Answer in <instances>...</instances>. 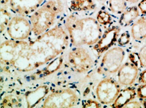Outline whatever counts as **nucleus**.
<instances>
[{"instance_id": "23", "label": "nucleus", "mask_w": 146, "mask_h": 108, "mask_svg": "<svg viewBox=\"0 0 146 108\" xmlns=\"http://www.w3.org/2000/svg\"><path fill=\"white\" fill-rule=\"evenodd\" d=\"M131 36L128 32H124V33H121L118 38V44L119 46H125L128 45L131 42Z\"/></svg>"}, {"instance_id": "21", "label": "nucleus", "mask_w": 146, "mask_h": 108, "mask_svg": "<svg viewBox=\"0 0 146 108\" xmlns=\"http://www.w3.org/2000/svg\"><path fill=\"white\" fill-rule=\"evenodd\" d=\"M96 19L102 26H108L112 23V16L108 11L100 10L98 11Z\"/></svg>"}, {"instance_id": "33", "label": "nucleus", "mask_w": 146, "mask_h": 108, "mask_svg": "<svg viewBox=\"0 0 146 108\" xmlns=\"http://www.w3.org/2000/svg\"><path fill=\"white\" fill-rule=\"evenodd\" d=\"M143 106L144 107H146V98L145 99H143Z\"/></svg>"}, {"instance_id": "29", "label": "nucleus", "mask_w": 146, "mask_h": 108, "mask_svg": "<svg viewBox=\"0 0 146 108\" xmlns=\"http://www.w3.org/2000/svg\"><path fill=\"white\" fill-rule=\"evenodd\" d=\"M137 7L139 9L142 15H146V0H141L138 3Z\"/></svg>"}, {"instance_id": "31", "label": "nucleus", "mask_w": 146, "mask_h": 108, "mask_svg": "<svg viewBox=\"0 0 146 108\" xmlns=\"http://www.w3.org/2000/svg\"><path fill=\"white\" fill-rule=\"evenodd\" d=\"M97 1H105V0H97ZM125 1H126L128 3H129V4H137V3L139 2V1H141V0H125Z\"/></svg>"}, {"instance_id": "20", "label": "nucleus", "mask_w": 146, "mask_h": 108, "mask_svg": "<svg viewBox=\"0 0 146 108\" xmlns=\"http://www.w3.org/2000/svg\"><path fill=\"white\" fill-rule=\"evenodd\" d=\"M11 14L8 10L3 7H1L0 11V28L1 33H2L5 30H7L10 21L11 19Z\"/></svg>"}, {"instance_id": "26", "label": "nucleus", "mask_w": 146, "mask_h": 108, "mask_svg": "<svg viewBox=\"0 0 146 108\" xmlns=\"http://www.w3.org/2000/svg\"><path fill=\"white\" fill-rule=\"evenodd\" d=\"M136 94L139 98L145 99L146 98V84L140 86L136 90Z\"/></svg>"}, {"instance_id": "4", "label": "nucleus", "mask_w": 146, "mask_h": 108, "mask_svg": "<svg viewBox=\"0 0 146 108\" xmlns=\"http://www.w3.org/2000/svg\"><path fill=\"white\" fill-rule=\"evenodd\" d=\"M125 52L121 47H112L106 51L102 57L97 72L102 75H110L118 72L123 65Z\"/></svg>"}, {"instance_id": "24", "label": "nucleus", "mask_w": 146, "mask_h": 108, "mask_svg": "<svg viewBox=\"0 0 146 108\" xmlns=\"http://www.w3.org/2000/svg\"><path fill=\"white\" fill-rule=\"evenodd\" d=\"M138 57H139L141 68H146V45H143L140 49L138 52Z\"/></svg>"}, {"instance_id": "19", "label": "nucleus", "mask_w": 146, "mask_h": 108, "mask_svg": "<svg viewBox=\"0 0 146 108\" xmlns=\"http://www.w3.org/2000/svg\"><path fill=\"white\" fill-rule=\"evenodd\" d=\"M108 9L116 15H121L128 8V2L125 0H108Z\"/></svg>"}, {"instance_id": "1", "label": "nucleus", "mask_w": 146, "mask_h": 108, "mask_svg": "<svg viewBox=\"0 0 146 108\" xmlns=\"http://www.w3.org/2000/svg\"><path fill=\"white\" fill-rule=\"evenodd\" d=\"M69 35L60 25H57L27 41L19 59L13 67L19 71H31L49 63L63 53L69 45Z\"/></svg>"}, {"instance_id": "22", "label": "nucleus", "mask_w": 146, "mask_h": 108, "mask_svg": "<svg viewBox=\"0 0 146 108\" xmlns=\"http://www.w3.org/2000/svg\"><path fill=\"white\" fill-rule=\"evenodd\" d=\"M19 105V101L14 95H6L3 97L1 103V107H13Z\"/></svg>"}, {"instance_id": "12", "label": "nucleus", "mask_w": 146, "mask_h": 108, "mask_svg": "<svg viewBox=\"0 0 146 108\" xmlns=\"http://www.w3.org/2000/svg\"><path fill=\"white\" fill-rule=\"evenodd\" d=\"M139 68L132 62H126L118 71L117 78L119 84L124 86H131L136 80Z\"/></svg>"}, {"instance_id": "10", "label": "nucleus", "mask_w": 146, "mask_h": 108, "mask_svg": "<svg viewBox=\"0 0 146 108\" xmlns=\"http://www.w3.org/2000/svg\"><path fill=\"white\" fill-rule=\"evenodd\" d=\"M45 0H10L9 7L14 14L19 16H29L34 13Z\"/></svg>"}, {"instance_id": "30", "label": "nucleus", "mask_w": 146, "mask_h": 108, "mask_svg": "<svg viewBox=\"0 0 146 108\" xmlns=\"http://www.w3.org/2000/svg\"><path fill=\"white\" fill-rule=\"evenodd\" d=\"M139 83L141 84H146V70H144L140 74L139 76Z\"/></svg>"}, {"instance_id": "18", "label": "nucleus", "mask_w": 146, "mask_h": 108, "mask_svg": "<svg viewBox=\"0 0 146 108\" xmlns=\"http://www.w3.org/2000/svg\"><path fill=\"white\" fill-rule=\"evenodd\" d=\"M62 62H63V58L62 57H58L53 60L51 61L50 63H49L46 68H43L38 72L36 73V76H37L38 78L48 76L50 75L56 71H58L62 66Z\"/></svg>"}, {"instance_id": "6", "label": "nucleus", "mask_w": 146, "mask_h": 108, "mask_svg": "<svg viewBox=\"0 0 146 108\" xmlns=\"http://www.w3.org/2000/svg\"><path fill=\"white\" fill-rule=\"evenodd\" d=\"M68 62L74 71L83 74L92 68L94 61L90 52L82 47H74L68 53Z\"/></svg>"}, {"instance_id": "5", "label": "nucleus", "mask_w": 146, "mask_h": 108, "mask_svg": "<svg viewBox=\"0 0 146 108\" xmlns=\"http://www.w3.org/2000/svg\"><path fill=\"white\" fill-rule=\"evenodd\" d=\"M80 101L78 93L70 88H63L52 92L43 103V107H72Z\"/></svg>"}, {"instance_id": "25", "label": "nucleus", "mask_w": 146, "mask_h": 108, "mask_svg": "<svg viewBox=\"0 0 146 108\" xmlns=\"http://www.w3.org/2000/svg\"><path fill=\"white\" fill-rule=\"evenodd\" d=\"M82 106L84 107H100L101 104L99 103L96 100L89 99L83 101Z\"/></svg>"}, {"instance_id": "17", "label": "nucleus", "mask_w": 146, "mask_h": 108, "mask_svg": "<svg viewBox=\"0 0 146 108\" xmlns=\"http://www.w3.org/2000/svg\"><path fill=\"white\" fill-rule=\"evenodd\" d=\"M70 7L73 11L84 12L95 9L97 8V4L94 0H72Z\"/></svg>"}, {"instance_id": "16", "label": "nucleus", "mask_w": 146, "mask_h": 108, "mask_svg": "<svg viewBox=\"0 0 146 108\" xmlns=\"http://www.w3.org/2000/svg\"><path fill=\"white\" fill-rule=\"evenodd\" d=\"M140 15H141V11L137 6L128 7L121 15L119 21V25L123 27L132 25L137 18H139Z\"/></svg>"}, {"instance_id": "2", "label": "nucleus", "mask_w": 146, "mask_h": 108, "mask_svg": "<svg viewBox=\"0 0 146 108\" xmlns=\"http://www.w3.org/2000/svg\"><path fill=\"white\" fill-rule=\"evenodd\" d=\"M65 26L74 47L92 46L102 37L101 25L93 17H80L73 14L67 16Z\"/></svg>"}, {"instance_id": "13", "label": "nucleus", "mask_w": 146, "mask_h": 108, "mask_svg": "<svg viewBox=\"0 0 146 108\" xmlns=\"http://www.w3.org/2000/svg\"><path fill=\"white\" fill-rule=\"evenodd\" d=\"M49 92V87L43 85L33 90L27 91L25 94L26 105L28 107H34L46 97Z\"/></svg>"}, {"instance_id": "8", "label": "nucleus", "mask_w": 146, "mask_h": 108, "mask_svg": "<svg viewBox=\"0 0 146 108\" xmlns=\"http://www.w3.org/2000/svg\"><path fill=\"white\" fill-rule=\"evenodd\" d=\"M119 83L111 78L102 80L96 88V95L101 104L111 105L120 92Z\"/></svg>"}, {"instance_id": "28", "label": "nucleus", "mask_w": 146, "mask_h": 108, "mask_svg": "<svg viewBox=\"0 0 146 108\" xmlns=\"http://www.w3.org/2000/svg\"><path fill=\"white\" fill-rule=\"evenodd\" d=\"M143 104L137 100H131L123 106V107H142Z\"/></svg>"}, {"instance_id": "3", "label": "nucleus", "mask_w": 146, "mask_h": 108, "mask_svg": "<svg viewBox=\"0 0 146 108\" xmlns=\"http://www.w3.org/2000/svg\"><path fill=\"white\" fill-rule=\"evenodd\" d=\"M63 9L61 0H48L42 4L30 16L33 36L38 37L52 28Z\"/></svg>"}, {"instance_id": "27", "label": "nucleus", "mask_w": 146, "mask_h": 108, "mask_svg": "<svg viewBox=\"0 0 146 108\" xmlns=\"http://www.w3.org/2000/svg\"><path fill=\"white\" fill-rule=\"evenodd\" d=\"M129 59L131 62L134 64L138 68H141V64H140L139 57H138V53H131L129 55Z\"/></svg>"}, {"instance_id": "7", "label": "nucleus", "mask_w": 146, "mask_h": 108, "mask_svg": "<svg viewBox=\"0 0 146 108\" xmlns=\"http://www.w3.org/2000/svg\"><path fill=\"white\" fill-rule=\"evenodd\" d=\"M26 40H15L10 39L2 42L0 47V60L4 65L13 66L19 59L26 47Z\"/></svg>"}, {"instance_id": "9", "label": "nucleus", "mask_w": 146, "mask_h": 108, "mask_svg": "<svg viewBox=\"0 0 146 108\" xmlns=\"http://www.w3.org/2000/svg\"><path fill=\"white\" fill-rule=\"evenodd\" d=\"M7 32L9 38L15 40H25L32 33L30 21L23 16H15L11 18Z\"/></svg>"}, {"instance_id": "15", "label": "nucleus", "mask_w": 146, "mask_h": 108, "mask_svg": "<svg viewBox=\"0 0 146 108\" xmlns=\"http://www.w3.org/2000/svg\"><path fill=\"white\" fill-rule=\"evenodd\" d=\"M137 95L136 90L134 88H126L120 90L116 100L111 105L112 107H123L126 103L133 100Z\"/></svg>"}, {"instance_id": "14", "label": "nucleus", "mask_w": 146, "mask_h": 108, "mask_svg": "<svg viewBox=\"0 0 146 108\" xmlns=\"http://www.w3.org/2000/svg\"><path fill=\"white\" fill-rule=\"evenodd\" d=\"M131 36L133 40L142 42L146 39V15H142L137 18L132 24Z\"/></svg>"}, {"instance_id": "32", "label": "nucleus", "mask_w": 146, "mask_h": 108, "mask_svg": "<svg viewBox=\"0 0 146 108\" xmlns=\"http://www.w3.org/2000/svg\"><path fill=\"white\" fill-rule=\"evenodd\" d=\"M1 5H7L9 3L10 0H0Z\"/></svg>"}, {"instance_id": "34", "label": "nucleus", "mask_w": 146, "mask_h": 108, "mask_svg": "<svg viewBox=\"0 0 146 108\" xmlns=\"http://www.w3.org/2000/svg\"><path fill=\"white\" fill-rule=\"evenodd\" d=\"M145 42H146V39H145Z\"/></svg>"}, {"instance_id": "11", "label": "nucleus", "mask_w": 146, "mask_h": 108, "mask_svg": "<svg viewBox=\"0 0 146 108\" xmlns=\"http://www.w3.org/2000/svg\"><path fill=\"white\" fill-rule=\"evenodd\" d=\"M120 31V27L116 26L109 27L105 30L99 41L94 45V49L98 55H101L112 47L118 40Z\"/></svg>"}]
</instances>
